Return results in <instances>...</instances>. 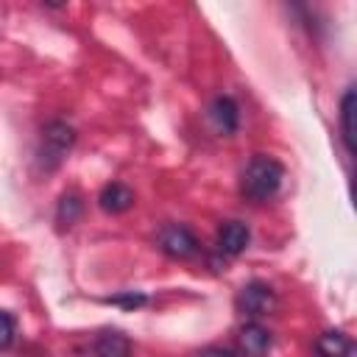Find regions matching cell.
<instances>
[{
    "label": "cell",
    "mask_w": 357,
    "mask_h": 357,
    "mask_svg": "<svg viewBox=\"0 0 357 357\" xmlns=\"http://www.w3.org/2000/svg\"><path fill=\"white\" fill-rule=\"evenodd\" d=\"M98 204H100L103 212H109V215H120V212H128V209L134 206V192H131L126 184L112 181V184H106V187L100 190Z\"/></svg>",
    "instance_id": "8"
},
{
    "label": "cell",
    "mask_w": 357,
    "mask_h": 357,
    "mask_svg": "<svg viewBox=\"0 0 357 357\" xmlns=\"http://www.w3.org/2000/svg\"><path fill=\"white\" fill-rule=\"evenodd\" d=\"M75 142V131L73 126H67L64 120H50L45 128H42V142H39V162L45 170H56L64 156L70 153Z\"/></svg>",
    "instance_id": "2"
},
{
    "label": "cell",
    "mask_w": 357,
    "mask_h": 357,
    "mask_svg": "<svg viewBox=\"0 0 357 357\" xmlns=\"http://www.w3.org/2000/svg\"><path fill=\"white\" fill-rule=\"evenodd\" d=\"M209 117L220 134H234L240 126V109L229 95H218L209 106Z\"/></svg>",
    "instance_id": "6"
},
{
    "label": "cell",
    "mask_w": 357,
    "mask_h": 357,
    "mask_svg": "<svg viewBox=\"0 0 357 357\" xmlns=\"http://www.w3.org/2000/svg\"><path fill=\"white\" fill-rule=\"evenodd\" d=\"M354 106H357V92L354 86H349L340 98V134L349 153H354Z\"/></svg>",
    "instance_id": "11"
},
{
    "label": "cell",
    "mask_w": 357,
    "mask_h": 357,
    "mask_svg": "<svg viewBox=\"0 0 357 357\" xmlns=\"http://www.w3.org/2000/svg\"><path fill=\"white\" fill-rule=\"evenodd\" d=\"M315 351H318V357H354V343L346 332L332 329L315 340Z\"/></svg>",
    "instance_id": "9"
},
{
    "label": "cell",
    "mask_w": 357,
    "mask_h": 357,
    "mask_svg": "<svg viewBox=\"0 0 357 357\" xmlns=\"http://www.w3.org/2000/svg\"><path fill=\"white\" fill-rule=\"evenodd\" d=\"M234 307L237 312H243L245 318H262V315H271L276 310V293L271 290V284L265 282H248L237 290V298H234Z\"/></svg>",
    "instance_id": "3"
},
{
    "label": "cell",
    "mask_w": 357,
    "mask_h": 357,
    "mask_svg": "<svg viewBox=\"0 0 357 357\" xmlns=\"http://www.w3.org/2000/svg\"><path fill=\"white\" fill-rule=\"evenodd\" d=\"M159 248L173 259H190L198 251V240L187 226L173 223V226H165L159 231Z\"/></svg>",
    "instance_id": "4"
},
{
    "label": "cell",
    "mask_w": 357,
    "mask_h": 357,
    "mask_svg": "<svg viewBox=\"0 0 357 357\" xmlns=\"http://www.w3.org/2000/svg\"><path fill=\"white\" fill-rule=\"evenodd\" d=\"M237 340H240V349H243L248 357H265L268 349H271V343H273V340H271V332H268L262 324H257V321L245 324V326L240 329Z\"/></svg>",
    "instance_id": "7"
},
{
    "label": "cell",
    "mask_w": 357,
    "mask_h": 357,
    "mask_svg": "<svg viewBox=\"0 0 357 357\" xmlns=\"http://www.w3.org/2000/svg\"><path fill=\"white\" fill-rule=\"evenodd\" d=\"M14 335H17V326H14V318L8 312L0 310V349H8L14 343Z\"/></svg>",
    "instance_id": "13"
},
{
    "label": "cell",
    "mask_w": 357,
    "mask_h": 357,
    "mask_svg": "<svg viewBox=\"0 0 357 357\" xmlns=\"http://www.w3.org/2000/svg\"><path fill=\"white\" fill-rule=\"evenodd\" d=\"M109 304H117V307H126V310H134V307H142L148 298L142 296V293H134V290H128V293H123V296H112V298H106Z\"/></svg>",
    "instance_id": "14"
},
{
    "label": "cell",
    "mask_w": 357,
    "mask_h": 357,
    "mask_svg": "<svg viewBox=\"0 0 357 357\" xmlns=\"http://www.w3.org/2000/svg\"><path fill=\"white\" fill-rule=\"evenodd\" d=\"M251 243V231L245 223L240 220H226L220 229H218V251L226 254V257H237L248 248Z\"/></svg>",
    "instance_id": "5"
},
{
    "label": "cell",
    "mask_w": 357,
    "mask_h": 357,
    "mask_svg": "<svg viewBox=\"0 0 357 357\" xmlns=\"http://www.w3.org/2000/svg\"><path fill=\"white\" fill-rule=\"evenodd\" d=\"M95 354L98 357H131V340L128 335L117 329H106L95 340Z\"/></svg>",
    "instance_id": "10"
},
{
    "label": "cell",
    "mask_w": 357,
    "mask_h": 357,
    "mask_svg": "<svg viewBox=\"0 0 357 357\" xmlns=\"http://www.w3.org/2000/svg\"><path fill=\"white\" fill-rule=\"evenodd\" d=\"M81 209H84V201L78 192H64L61 201H59V209H56V218L61 226H73L78 218H81Z\"/></svg>",
    "instance_id": "12"
},
{
    "label": "cell",
    "mask_w": 357,
    "mask_h": 357,
    "mask_svg": "<svg viewBox=\"0 0 357 357\" xmlns=\"http://www.w3.org/2000/svg\"><path fill=\"white\" fill-rule=\"evenodd\" d=\"M282 178H284L282 162H276L273 156L257 153V156H251V162L240 173V192L248 201L262 204V201H271L279 192Z\"/></svg>",
    "instance_id": "1"
},
{
    "label": "cell",
    "mask_w": 357,
    "mask_h": 357,
    "mask_svg": "<svg viewBox=\"0 0 357 357\" xmlns=\"http://www.w3.org/2000/svg\"><path fill=\"white\" fill-rule=\"evenodd\" d=\"M198 357H234L229 349H206V351H201Z\"/></svg>",
    "instance_id": "15"
}]
</instances>
